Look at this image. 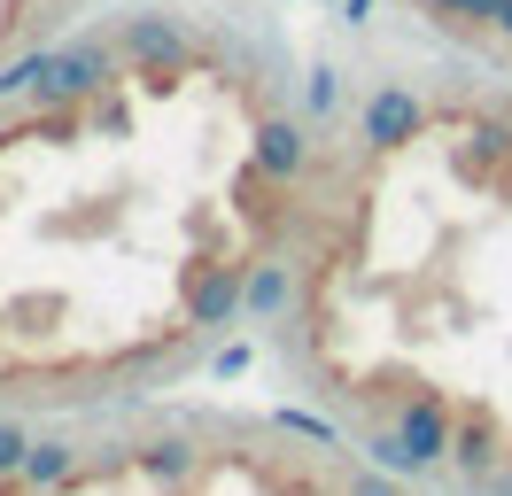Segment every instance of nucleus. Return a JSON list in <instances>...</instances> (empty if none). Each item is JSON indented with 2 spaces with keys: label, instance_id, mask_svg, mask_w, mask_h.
Wrapping results in <instances>:
<instances>
[{
  "label": "nucleus",
  "instance_id": "423d86ee",
  "mask_svg": "<svg viewBox=\"0 0 512 496\" xmlns=\"http://www.w3.org/2000/svg\"><path fill=\"white\" fill-rule=\"evenodd\" d=\"M249 163H256L272 186H295L303 171H311V140H303V124H295V117H256Z\"/></svg>",
  "mask_w": 512,
  "mask_h": 496
},
{
  "label": "nucleus",
  "instance_id": "4be33fe9",
  "mask_svg": "<svg viewBox=\"0 0 512 496\" xmlns=\"http://www.w3.org/2000/svg\"><path fill=\"white\" fill-rule=\"evenodd\" d=\"M489 31H497V39H512V0H497V16H489Z\"/></svg>",
  "mask_w": 512,
  "mask_h": 496
},
{
  "label": "nucleus",
  "instance_id": "f257e3e1",
  "mask_svg": "<svg viewBox=\"0 0 512 496\" xmlns=\"http://www.w3.org/2000/svg\"><path fill=\"white\" fill-rule=\"evenodd\" d=\"M109 47L125 55V70L140 78V86H156V93H171L194 62H202L194 24H187V16H163V8H132V16H117Z\"/></svg>",
  "mask_w": 512,
  "mask_h": 496
},
{
  "label": "nucleus",
  "instance_id": "ddd939ff",
  "mask_svg": "<svg viewBox=\"0 0 512 496\" xmlns=\"http://www.w3.org/2000/svg\"><path fill=\"white\" fill-rule=\"evenodd\" d=\"M419 8L450 31H489V16H497V0H419Z\"/></svg>",
  "mask_w": 512,
  "mask_h": 496
},
{
  "label": "nucleus",
  "instance_id": "1a4fd4ad",
  "mask_svg": "<svg viewBox=\"0 0 512 496\" xmlns=\"http://www.w3.org/2000/svg\"><path fill=\"white\" fill-rule=\"evenodd\" d=\"M450 465H458V481H466V489H481V481L505 465V434H497L489 411H466V419L450 427Z\"/></svg>",
  "mask_w": 512,
  "mask_h": 496
},
{
  "label": "nucleus",
  "instance_id": "f3484780",
  "mask_svg": "<svg viewBox=\"0 0 512 496\" xmlns=\"http://www.w3.org/2000/svg\"><path fill=\"white\" fill-rule=\"evenodd\" d=\"M365 458H373V465H388V473H404V481H412V473H427V465H419L412 450H404V442H396V427H381V434H365Z\"/></svg>",
  "mask_w": 512,
  "mask_h": 496
},
{
  "label": "nucleus",
  "instance_id": "9b49d317",
  "mask_svg": "<svg viewBox=\"0 0 512 496\" xmlns=\"http://www.w3.org/2000/svg\"><path fill=\"white\" fill-rule=\"evenodd\" d=\"M466 163H512V117L505 109H481L466 124Z\"/></svg>",
  "mask_w": 512,
  "mask_h": 496
},
{
  "label": "nucleus",
  "instance_id": "39448f33",
  "mask_svg": "<svg viewBox=\"0 0 512 496\" xmlns=\"http://www.w3.org/2000/svg\"><path fill=\"white\" fill-rule=\"evenodd\" d=\"M241 318V264H194L187 279V326L194 334H225Z\"/></svg>",
  "mask_w": 512,
  "mask_h": 496
},
{
  "label": "nucleus",
  "instance_id": "7ed1b4c3",
  "mask_svg": "<svg viewBox=\"0 0 512 496\" xmlns=\"http://www.w3.org/2000/svg\"><path fill=\"white\" fill-rule=\"evenodd\" d=\"M427 101H419L412 86H373L365 93V109H357V140H365V155H404L412 140H427Z\"/></svg>",
  "mask_w": 512,
  "mask_h": 496
},
{
  "label": "nucleus",
  "instance_id": "412c9836",
  "mask_svg": "<svg viewBox=\"0 0 512 496\" xmlns=\"http://www.w3.org/2000/svg\"><path fill=\"white\" fill-rule=\"evenodd\" d=\"M334 8H342V24H350V31H365V16H373L381 0H334Z\"/></svg>",
  "mask_w": 512,
  "mask_h": 496
},
{
  "label": "nucleus",
  "instance_id": "2eb2a0df",
  "mask_svg": "<svg viewBox=\"0 0 512 496\" xmlns=\"http://www.w3.org/2000/svg\"><path fill=\"white\" fill-rule=\"evenodd\" d=\"M24 458H32V427L24 419H0V489L24 481Z\"/></svg>",
  "mask_w": 512,
  "mask_h": 496
},
{
  "label": "nucleus",
  "instance_id": "b1692460",
  "mask_svg": "<svg viewBox=\"0 0 512 496\" xmlns=\"http://www.w3.org/2000/svg\"><path fill=\"white\" fill-rule=\"evenodd\" d=\"M505 171H512V163H505Z\"/></svg>",
  "mask_w": 512,
  "mask_h": 496
},
{
  "label": "nucleus",
  "instance_id": "f03ea898",
  "mask_svg": "<svg viewBox=\"0 0 512 496\" xmlns=\"http://www.w3.org/2000/svg\"><path fill=\"white\" fill-rule=\"evenodd\" d=\"M117 70H125V55L109 39H55L47 70H39V86H32V109H78V101L117 86Z\"/></svg>",
  "mask_w": 512,
  "mask_h": 496
},
{
  "label": "nucleus",
  "instance_id": "9d476101",
  "mask_svg": "<svg viewBox=\"0 0 512 496\" xmlns=\"http://www.w3.org/2000/svg\"><path fill=\"white\" fill-rule=\"evenodd\" d=\"M132 473H140L148 489L179 496L194 473H202V450H194V434H156V442H140V450H132Z\"/></svg>",
  "mask_w": 512,
  "mask_h": 496
},
{
  "label": "nucleus",
  "instance_id": "6ab92c4d",
  "mask_svg": "<svg viewBox=\"0 0 512 496\" xmlns=\"http://www.w3.org/2000/svg\"><path fill=\"white\" fill-rule=\"evenodd\" d=\"M342 496H404V473H388V465L365 458V465L350 473V489H342Z\"/></svg>",
  "mask_w": 512,
  "mask_h": 496
},
{
  "label": "nucleus",
  "instance_id": "20e7f679",
  "mask_svg": "<svg viewBox=\"0 0 512 496\" xmlns=\"http://www.w3.org/2000/svg\"><path fill=\"white\" fill-rule=\"evenodd\" d=\"M388 427H396V442H404L419 465H443V458H450V427H458V411H450L443 388H404V396L388 403Z\"/></svg>",
  "mask_w": 512,
  "mask_h": 496
},
{
  "label": "nucleus",
  "instance_id": "6e6552de",
  "mask_svg": "<svg viewBox=\"0 0 512 496\" xmlns=\"http://www.w3.org/2000/svg\"><path fill=\"white\" fill-rule=\"evenodd\" d=\"M86 481V450L78 442H63V434H32V458H24V481L16 489L32 496H70Z\"/></svg>",
  "mask_w": 512,
  "mask_h": 496
},
{
  "label": "nucleus",
  "instance_id": "dca6fc26",
  "mask_svg": "<svg viewBox=\"0 0 512 496\" xmlns=\"http://www.w3.org/2000/svg\"><path fill=\"white\" fill-rule=\"evenodd\" d=\"M39 70H47V47H32V55H16V62H0V101H32Z\"/></svg>",
  "mask_w": 512,
  "mask_h": 496
},
{
  "label": "nucleus",
  "instance_id": "a211bd4d",
  "mask_svg": "<svg viewBox=\"0 0 512 496\" xmlns=\"http://www.w3.org/2000/svg\"><path fill=\"white\" fill-rule=\"evenodd\" d=\"M86 124H94L101 140H125V132H132V109L117 101V86H109V93H94V109H86Z\"/></svg>",
  "mask_w": 512,
  "mask_h": 496
},
{
  "label": "nucleus",
  "instance_id": "f8f14e48",
  "mask_svg": "<svg viewBox=\"0 0 512 496\" xmlns=\"http://www.w3.org/2000/svg\"><path fill=\"white\" fill-rule=\"evenodd\" d=\"M272 427L295 434V442H311V450H342V427L319 419V411H303V403H280V411H272Z\"/></svg>",
  "mask_w": 512,
  "mask_h": 496
},
{
  "label": "nucleus",
  "instance_id": "aec40b11",
  "mask_svg": "<svg viewBox=\"0 0 512 496\" xmlns=\"http://www.w3.org/2000/svg\"><path fill=\"white\" fill-rule=\"evenodd\" d=\"M210 365H218V372H249V341H225V349L210 357Z\"/></svg>",
  "mask_w": 512,
  "mask_h": 496
},
{
  "label": "nucleus",
  "instance_id": "4468645a",
  "mask_svg": "<svg viewBox=\"0 0 512 496\" xmlns=\"http://www.w3.org/2000/svg\"><path fill=\"white\" fill-rule=\"evenodd\" d=\"M334 109H342V70H326V62H319V70L303 78V117H311V124H326Z\"/></svg>",
  "mask_w": 512,
  "mask_h": 496
},
{
  "label": "nucleus",
  "instance_id": "5701e85b",
  "mask_svg": "<svg viewBox=\"0 0 512 496\" xmlns=\"http://www.w3.org/2000/svg\"><path fill=\"white\" fill-rule=\"evenodd\" d=\"M404 496H412V489H404ZM419 496H427V489H419Z\"/></svg>",
  "mask_w": 512,
  "mask_h": 496
},
{
  "label": "nucleus",
  "instance_id": "0eeeda50",
  "mask_svg": "<svg viewBox=\"0 0 512 496\" xmlns=\"http://www.w3.org/2000/svg\"><path fill=\"white\" fill-rule=\"evenodd\" d=\"M288 310H295V264L288 256H249V264H241V318L272 326V318H288Z\"/></svg>",
  "mask_w": 512,
  "mask_h": 496
}]
</instances>
